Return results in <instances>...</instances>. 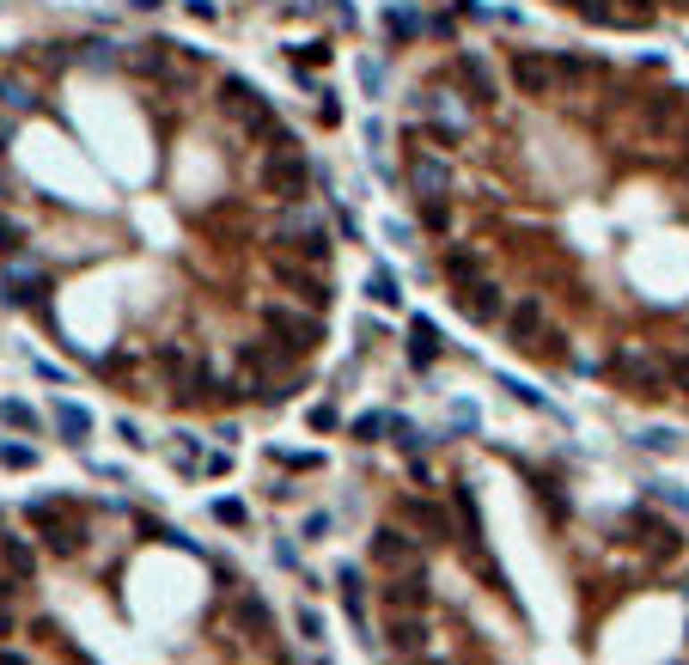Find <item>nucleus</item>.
I'll list each match as a JSON object with an SVG mask.
<instances>
[{"label":"nucleus","instance_id":"nucleus-22","mask_svg":"<svg viewBox=\"0 0 689 665\" xmlns=\"http://www.w3.org/2000/svg\"><path fill=\"white\" fill-rule=\"evenodd\" d=\"M451 501H458V519H464V537L476 543V537H483V513H476V494H470V489H451Z\"/></svg>","mask_w":689,"mask_h":665},{"label":"nucleus","instance_id":"nucleus-32","mask_svg":"<svg viewBox=\"0 0 689 665\" xmlns=\"http://www.w3.org/2000/svg\"><path fill=\"white\" fill-rule=\"evenodd\" d=\"M19 239H25V232H19V226H13V220L0 214V250H6V257H13V250H25V245H19Z\"/></svg>","mask_w":689,"mask_h":665},{"label":"nucleus","instance_id":"nucleus-2","mask_svg":"<svg viewBox=\"0 0 689 665\" xmlns=\"http://www.w3.org/2000/svg\"><path fill=\"white\" fill-rule=\"evenodd\" d=\"M263 330H269V342H275L287 360H293V354H311L317 342H323V324L287 312V306H263Z\"/></svg>","mask_w":689,"mask_h":665},{"label":"nucleus","instance_id":"nucleus-24","mask_svg":"<svg viewBox=\"0 0 689 665\" xmlns=\"http://www.w3.org/2000/svg\"><path fill=\"white\" fill-rule=\"evenodd\" d=\"M641 446H647V452H677V434H671V427H647Z\"/></svg>","mask_w":689,"mask_h":665},{"label":"nucleus","instance_id":"nucleus-8","mask_svg":"<svg viewBox=\"0 0 689 665\" xmlns=\"http://www.w3.org/2000/svg\"><path fill=\"white\" fill-rule=\"evenodd\" d=\"M617 373L634 385V397H659V391H665V366H659V360H647L641 349H622V354H617Z\"/></svg>","mask_w":689,"mask_h":665},{"label":"nucleus","instance_id":"nucleus-1","mask_svg":"<svg viewBox=\"0 0 689 665\" xmlns=\"http://www.w3.org/2000/svg\"><path fill=\"white\" fill-rule=\"evenodd\" d=\"M306 177H311V165L299 159V147H293L287 135L256 159V189L275 196V202H299V196H306Z\"/></svg>","mask_w":689,"mask_h":665},{"label":"nucleus","instance_id":"nucleus-36","mask_svg":"<svg viewBox=\"0 0 689 665\" xmlns=\"http://www.w3.org/2000/svg\"><path fill=\"white\" fill-rule=\"evenodd\" d=\"M684 165H689V135H684Z\"/></svg>","mask_w":689,"mask_h":665},{"label":"nucleus","instance_id":"nucleus-14","mask_svg":"<svg viewBox=\"0 0 689 665\" xmlns=\"http://www.w3.org/2000/svg\"><path fill=\"white\" fill-rule=\"evenodd\" d=\"M275 275L287 281V287H293V293H299V299H306L311 312H323V306H330V287H323V281H317V275H299V269H293V263H275Z\"/></svg>","mask_w":689,"mask_h":665},{"label":"nucleus","instance_id":"nucleus-33","mask_svg":"<svg viewBox=\"0 0 689 665\" xmlns=\"http://www.w3.org/2000/svg\"><path fill=\"white\" fill-rule=\"evenodd\" d=\"M214 519H220V526H244V507H239V501H220Z\"/></svg>","mask_w":689,"mask_h":665},{"label":"nucleus","instance_id":"nucleus-9","mask_svg":"<svg viewBox=\"0 0 689 665\" xmlns=\"http://www.w3.org/2000/svg\"><path fill=\"white\" fill-rule=\"evenodd\" d=\"M409 183H415V196H421V202H440V196L451 189L446 159H433V153H415V159H409Z\"/></svg>","mask_w":689,"mask_h":665},{"label":"nucleus","instance_id":"nucleus-29","mask_svg":"<svg viewBox=\"0 0 689 665\" xmlns=\"http://www.w3.org/2000/svg\"><path fill=\"white\" fill-rule=\"evenodd\" d=\"M397 293H403V287H397V281L379 269V275H373V299H379V306H397Z\"/></svg>","mask_w":689,"mask_h":665},{"label":"nucleus","instance_id":"nucleus-12","mask_svg":"<svg viewBox=\"0 0 689 665\" xmlns=\"http://www.w3.org/2000/svg\"><path fill=\"white\" fill-rule=\"evenodd\" d=\"M397 519L415 531H427V537H451V519H446V507H433V501H397Z\"/></svg>","mask_w":689,"mask_h":665},{"label":"nucleus","instance_id":"nucleus-28","mask_svg":"<svg viewBox=\"0 0 689 665\" xmlns=\"http://www.w3.org/2000/svg\"><path fill=\"white\" fill-rule=\"evenodd\" d=\"M555 73H561V80H592V62H580V55H561V62H555Z\"/></svg>","mask_w":689,"mask_h":665},{"label":"nucleus","instance_id":"nucleus-10","mask_svg":"<svg viewBox=\"0 0 689 665\" xmlns=\"http://www.w3.org/2000/svg\"><path fill=\"white\" fill-rule=\"evenodd\" d=\"M384 647L397 660H415L427 647V617H384Z\"/></svg>","mask_w":689,"mask_h":665},{"label":"nucleus","instance_id":"nucleus-7","mask_svg":"<svg viewBox=\"0 0 689 665\" xmlns=\"http://www.w3.org/2000/svg\"><path fill=\"white\" fill-rule=\"evenodd\" d=\"M451 80H458L476 105H494V73H488V62L476 49H458V55H451Z\"/></svg>","mask_w":689,"mask_h":665},{"label":"nucleus","instance_id":"nucleus-19","mask_svg":"<svg viewBox=\"0 0 689 665\" xmlns=\"http://www.w3.org/2000/svg\"><path fill=\"white\" fill-rule=\"evenodd\" d=\"M220 98H226V110H239V116L263 110V92H256V86H244V80H220Z\"/></svg>","mask_w":689,"mask_h":665},{"label":"nucleus","instance_id":"nucleus-34","mask_svg":"<svg viewBox=\"0 0 689 665\" xmlns=\"http://www.w3.org/2000/svg\"><path fill=\"white\" fill-rule=\"evenodd\" d=\"M6 140H13V122H6V116H0V153H6Z\"/></svg>","mask_w":689,"mask_h":665},{"label":"nucleus","instance_id":"nucleus-16","mask_svg":"<svg viewBox=\"0 0 689 665\" xmlns=\"http://www.w3.org/2000/svg\"><path fill=\"white\" fill-rule=\"evenodd\" d=\"M446 275L458 281V287H464V281H476V275H483V250H476V245H451L446 250Z\"/></svg>","mask_w":689,"mask_h":665},{"label":"nucleus","instance_id":"nucleus-21","mask_svg":"<svg viewBox=\"0 0 689 665\" xmlns=\"http://www.w3.org/2000/svg\"><path fill=\"white\" fill-rule=\"evenodd\" d=\"M415 366H427V360H433V354H440V330H433V324H427V317H415Z\"/></svg>","mask_w":689,"mask_h":665},{"label":"nucleus","instance_id":"nucleus-5","mask_svg":"<svg viewBox=\"0 0 689 665\" xmlns=\"http://www.w3.org/2000/svg\"><path fill=\"white\" fill-rule=\"evenodd\" d=\"M427 574H391V580H384V610H391V617H421V610H427Z\"/></svg>","mask_w":689,"mask_h":665},{"label":"nucleus","instance_id":"nucleus-23","mask_svg":"<svg viewBox=\"0 0 689 665\" xmlns=\"http://www.w3.org/2000/svg\"><path fill=\"white\" fill-rule=\"evenodd\" d=\"M0 421H13V427H37L31 403H13V397H0Z\"/></svg>","mask_w":689,"mask_h":665},{"label":"nucleus","instance_id":"nucleus-31","mask_svg":"<svg viewBox=\"0 0 689 665\" xmlns=\"http://www.w3.org/2000/svg\"><path fill=\"white\" fill-rule=\"evenodd\" d=\"M299 641H323V617L317 610H299Z\"/></svg>","mask_w":689,"mask_h":665},{"label":"nucleus","instance_id":"nucleus-11","mask_svg":"<svg viewBox=\"0 0 689 665\" xmlns=\"http://www.w3.org/2000/svg\"><path fill=\"white\" fill-rule=\"evenodd\" d=\"M43 287H49L43 269H6V275H0V299H6V306H37Z\"/></svg>","mask_w":689,"mask_h":665},{"label":"nucleus","instance_id":"nucleus-37","mask_svg":"<svg viewBox=\"0 0 689 665\" xmlns=\"http://www.w3.org/2000/svg\"><path fill=\"white\" fill-rule=\"evenodd\" d=\"M671 6H689V0H671Z\"/></svg>","mask_w":689,"mask_h":665},{"label":"nucleus","instance_id":"nucleus-27","mask_svg":"<svg viewBox=\"0 0 689 665\" xmlns=\"http://www.w3.org/2000/svg\"><path fill=\"white\" fill-rule=\"evenodd\" d=\"M0 105H13V110H31V92H25L19 80H0Z\"/></svg>","mask_w":689,"mask_h":665},{"label":"nucleus","instance_id":"nucleus-30","mask_svg":"<svg viewBox=\"0 0 689 665\" xmlns=\"http://www.w3.org/2000/svg\"><path fill=\"white\" fill-rule=\"evenodd\" d=\"M384 421H391V416H360V421H354V440H379Z\"/></svg>","mask_w":689,"mask_h":665},{"label":"nucleus","instance_id":"nucleus-18","mask_svg":"<svg viewBox=\"0 0 689 665\" xmlns=\"http://www.w3.org/2000/svg\"><path fill=\"white\" fill-rule=\"evenodd\" d=\"M239 623L256 635V641H269V635H275V623H269V604H263L256 593H244V598H239Z\"/></svg>","mask_w":689,"mask_h":665},{"label":"nucleus","instance_id":"nucleus-13","mask_svg":"<svg viewBox=\"0 0 689 665\" xmlns=\"http://www.w3.org/2000/svg\"><path fill=\"white\" fill-rule=\"evenodd\" d=\"M537 330H543V306L537 299H518L513 312H507V336H513L518 349H537Z\"/></svg>","mask_w":689,"mask_h":665},{"label":"nucleus","instance_id":"nucleus-3","mask_svg":"<svg viewBox=\"0 0 689 665\" xmlns=\"http://www.w3.org/2000/svg\"><path fill=\"white\" fill-rule=\"evenodd\" d=\"M373 556L384 574H421V543L403 526H379L373 531Z\"/></svg>","mask_w":689,"mask_h":665},{"label":"nucleus","instance_id":"nucleus-17","mask_svg":"<svg viewBox=\"0 0 689 665\" xmlns=\"http://www.w3.org/2000/svg\"><path fill=\"white\" fill-rule=\"evenodd\" d=\"M55 427H62V440H68V446H86V434H92V416H86L80 403H55Z\"/></svg>","mask_w":689,"mask_h":665},{"label":"nucleus","instance_id":"nucleus-20","mask_svg":"<svg viewBox=\"0 0 689 665\" xmlns=\"http://www.w3.org/2000/svg\"><path fill=\"white\" fill-rule=\"evenodd\" d=\"M677 98H684V92H659L653 105H647V129H653V135L659 129H677V110H684Z\"/></svg>","mask_w":689,"mask_h":665},{"label":"nucleus","instance_id":"nucleus-4","mask_svg":"<svg viewBox=\"0 0 689 665\" xmlns=\"http://www.w3.org/2000/svg\"><path fill=\"white\" fill-rule=\"evenodd\" d=\"M513 86L525 92V98H555V92H561V73H555L550 55L518 49V55H513Z\"/></svg>","mask_w":689,"mask_h":665},{"label":"nucleus","instance_id":"nucleus-35","mask_svg":"<svg viewBox=\"0 0 689 665\" xmlns=\"http://www.w3.org/2000/svg\"><path fill=\"white\" fill-rule=\"evenodd\" d=\"M0 665H25V660H19V653H0Z\"/></svg>","mask_w":689,"mask_h":665},{"label":"nucleus","instance_id":"nucleus-6","mask_svg":"<svg viewBox=\"0 0 689 665\" xmlns=\"http://www.w3.org/2000/svg\"><path fill=\"white\" fill-rule=\"evenodd\" d=\"M458 306H464V317H476V324H494V317H507V293L488 275H476V281L458 287Z\"/></svg>","mask_w":689,"mask_h":665},{"label":"nucleus","instance_id":"nucleus-26","mask_svg":"<svg viewBox=\"0 0 689 665\" xmlns=\"http://www.w3.org/2000/svg\"><path fill=\"white\" fill-rule=\"evenodd\" d=\"M0 464H6V470H31L37 452H31V446H0Z\"/></svg>","mask_w":689,"mask_h":665},{"label":"nucleus","instance_id":"nucleus-15","mask_svg":"<svg viewBox=\"0 0 689 665\" xmlns=\"http://www.w3.org/2000/svg\"><path fill=\"white\" fill-rule=\"evenodd\" d=\"M0 561H6V574H13V580H31V574H37V556H31V543H25V537H0Z\"/></svg>","mask_w":689,"mask_h":665},{"label":"nucleus","instance_id":"nucleus-25","mask_svg":"<svg viewBox=\"0 0 689 665\" xmlns=\"http://www.w3.org/2000/svg\"><path fill=\"white\" fill-rule=\"evenodd\" d=\"M421 226H427V232H446V226H451V208H446V202H427V208H421Z\"/></svg>","mask_w":689,"mask_h":665}]
</instances>
